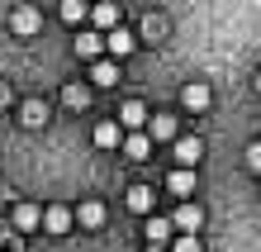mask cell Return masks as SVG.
<instances>
[{
    "mask_svg": "<svg viewBox=\"0 0 261 252\" xmlns=\"http://www.w3.org/2000/svg\"><path fill=\"white\" fill-rule=\"evenodd\" d=\"M119 124H124V129H133V133H143L147 124H152V114H147L143 100H124V105H119Z\"/></svg>",
    "mask_w": 261,
    "mask_h": 252,
    "instance_id": "cell-1",
    "label": "cell"
},
{
    "mask_svg": "<svg viewBox=\"0 0 261 252\" xmlns=\"http://www.w3.org/2000/svg\"><path fill=\"white\" fill-rule=\"evenodd\" d=\"M171 224H176L180 233H199V228H204V210H199L195 200H186V204H180V210L171 214Z\"/></svg>",
    "mask_w": 261,
    "mask_h": 252,
    "instance_id": "cell-2",
    "label": "cell"
},
{
    "mask_svg": "<svg viewBox=\"0 0 261 252\" xmlns=\"http://www.w3.org/2000/svg\"><path fill=\"white\" fill-rule=\"evenodd\" d=\"M180 105H186V109H195V114H199V109H209V105H214V90H209L204 81H190L186 90H180Z\"/></svg>",
    "mask_w": 261,
    "mask_h": 252,
    "instance_id": "cell-3",
    "label": "cell"
},
{
    "mask_svg": "<svg viewBox=\"0 0 261 252\" xmlns=\"http://www.w3.org/2000/svg\"><path fill=\"white\" fill-rule=\"evenodd\" d=\"M128 210L152 219V210H157V191H152V186H128Z\"/></svg>",
    "mask_w": 261,
    "mask_h": 252,
    "instance_id": "cell-4",
    "label": "cell"
},
{
    "mask_svg": "<svg viewBox=\"0 0 261 252\" xmlns=\"http://www.w3.org/2000/svg\"><path fill=\"white\" fill-rule=\"evenodd\" d=\"M38 24H43V14L34 5H19V10L10 14V29H14V34H38Z\"/></svg>",
    "mask_w": 261,
    "mask_h": 252,
    "instance_id": "cell-5",
    "label": "cell"
},
{
    "mask_svg": "<svg viewBox=\"0 0 261 252\" xmlns=\"http://www.w3.org/2000/svg\"><path fill=\"white\" fill-rule=\"evenodd\" d=\"M100 48H105V38L95 34V29H81V38H76V57H86L90 67L100 62Z\"/></svg>",
    "mask_w": 261,
    "mask_h": 252,
    "instance_id": "cell-6",
    "label": "cell"
},
{
    "mask_svg": "<svg viewBox=\"0 0 261 252\" xmlns=\"http://www.w3.org/2000/svg\"><path fill=\"white\" fill-rule=\"evenodd\" d=\"M71 210H67V204H48V210H43V228H48V233H67L71 228Z\"/></svg>",
    "mask_w": 261,
    "mask_h": 252,
    "instance_id": "cell-7",
    "label": "cell"
},
{
    "mask_svg": "<svg viewBox=\"0 0 261 252\" xmlns=\"http://www.w3.org/2000/svg\"><path fill=\"white\" fill-rule=\"evenodd\" d=\"M105 48H110V57L119 62V57H128V53L138 48V38L128 34V29H114V34H105Z\"/></svg>",
    "mask_w": 261,
    "mask_h": 252,
    "instance_id": "cell-8",
    "label": "cell"
},
{
    "mask_svg": "<svg viewBox=\"0 0 261 252\" xmlns=\"http://www.w3.org/2000/svg\"><path fill=\"white\" fill-rule=\"evenodd\" d=\"M199 157H204V143H199V138H176V162L186 171H195Z\"/></svg>",
    "mask_w": 261,
    "mask_h": 252,
    "instance_id": "cell-9",
    "label": "cell"
},
{
    "mask_svg": "<svg viewBox=\"0 0 261 252\" xmlns=\"http://www.w3.org/2000/svg\"><path fill=\"white\" fill-rule=\"evenodd\" d=\"M143 233H147V243H152V247H162L166 238H180V233H176V224H171V219H157V214H152V219H147V228H143Z\"/></svg>",
    "mask_w": 261,
    "mask_h": 252,
    "instance_id": "cell-10",
    "label": "cell"
},
{
    "mask_svg": "<svg viewBox=\"0 0 261 252\" xmlns=\"http://www.w3.org/2000/svg\"><path fill=\"white\" fill-rule=\"evenodd\" d=\"M90 19H95V29H105V34L124 29L119 24V5H110V0H105V5H90Z\"/></svg>",
    "mask_w": 261,
    "mask_h": 252,
    "instance_id": "cell-11",
    "label": "cell"
},
{
    "mask_svg": "<svg viewBox=\"0 0 261 252\" xmlns=\"http://www.w3.org/2000/svg\"><path fill=\"white\" fill-rule=\"evenodd\" d=\"M19 124L24 129H43V124H48V105L43 100H24L19 105Z\"/></svg>",
    "mask_w": 261,
    "mask_h": 252,
    "instance_id": "cell-12",
    "label": "cell"
},
{
    "mask_svg": "<svg viewBox=\"0 0 261 252\" xmlns=\"http://www.w3.org/2000/svg\"><path fill=\"white\" fill-rule=\"evenodd\" d=\"M90 81H95V86H119V62L114 57H100L95 67H90Z\"/></svg>",
    "mask_w": 261,
    "mask_h": 252,
    "instance_id": "cell-13",
    "label": "cell"
},
{
    "mask_svg": "<svg viewBox=\"0 0 261 252\" xmlns=\"http://www.w3.org/2000/svg\"><path fill=\"white\" fill-rule=\"evenodd\" d=\"M147 138H152V143H166V138H176V119H171V114H152Z\"/></svg>",
    "mask_w": 261,
    "mask_h": 252,
    "instance_id": "cell-14",
    "label": "cell"
},
{
    "mask_svg": "<svg viewBox=\"0 0 261 252\" xmlns=\"http://www.w3.org/2000/svg\"><path fill=\"white\" fill-rule=\"evenodd\" d=\"M76 224H81V228H100L105 224V204L100 200H86L81 210H76Z\"/></svg>",
    "mask_w": 261,
    "mask_h": 252,
    "instance_id": "cell-15",
    "label": "cell"
},
{
    "mask_svg": "<svg viewBox=\"0 0 261 252\" xmlns=\"http://www.w3.org/2000/svg\"><path fill=\"white\" fill-rule=\"evenodd\" d=\"M43 224V210H38V204H19V210H14V228H19V233H34Z\"/></svg>",
    "mask_w": 261,
    "mask_h": 252,
    "instance_id": "cell-16",
    "label": "cell"
},
{
    "mask_svg": "<svg viewBox=\"0 0 261 252\" xmlns=\"http://www.w3.org/2000/svg\"><path fill=\"white\" fill-rule=\"evenodd\" d=\"M166 191H171V195H190V191H195V171L176 167L171 176H166Z\"/></svg>",
    "mask_w": 261,
    "mask_h": 252,
    "instance_id": "cell-17",
    "label": "cell"
},
{
    "mask_svg": "<svg viewBox=\"0 0 261 252\" xmlns=\"http://www.w3.org/2000/svg\"><path fill=\"white\" fill-rule=\"evenodd\" d=\"M124 152L133 157V162H147V157H152V138H147V133H128Z\"/></svg>",
    "mask_w": 261,
    "mask_h": 252,
    "instance_id": "cell-18",
    "label": "cell"
},
{
    "mask_svg": "<svg viewBox=\"0 0 261 252\" xmlns=\"http://www.w3.org/2000/svg\"><path fill=\"white\" fill-rule=\"evenodd\" d=\"M119 143V124L114 119H100L95 124V148H114Z\"/></svg>",
    "mask_w": 261,
    "mask_h": 252,
    "instance_id": "cell-19",
    "label": "cell"
},
{
    "mask_svg": "<svg viewBox=\"0 0 261 252\" xmlns=\"http://www.w3.org/2000/svg\"><path fill=\"white\" fill-rule=\"evenodd\" d=\"M57 14H62L67 24H81L86 14H90V5H81V0H62V10H57Z\"/></svg>",
    "mask_w": 261,
    "mask_h": 252,
    "instance_id": "cell-20",
    "label": "cell"
},
{
    "mask_svg": "<svg viewBox=\"0 0 261 252\" xmlns=\"http://www.w3.org/2000/svg\"><path fill=\"white\" fill-rule=\"evenodd\" d=\"M62 100H67L71 109H86V105H90V90H86V86H76V81H71V86L62 90Z\"/></svg>",
    "mask_w": 261,
    "mask_h": 252,
    "instance_id": "cell-21",
    "label": "cell"
},
{
    "mask_svg": "<svg viewBox=\"0 0 261 252\" xmlns=\"http://www.w3.org/2000/svg\"><path fill=\"white\" fill-rule=\"evenodd\" d=\"M171 252H204V243H199V233H180Z\"/></svg>",
    "mask_w": 261,
    "mask_h": 252,
    "instance_id": "cell-22",
    "label": "cell"
},
{
    "mask_svg": "<svg viewBox=\"0 0 261 252\" xmlns=\"http://www.w3.org/2000/svg\"><path fill=\"white\" fill-rule=\"evenodd\" d=\"M247 167L261 176V143H252V148H247Z\"/></svg>",
    "mask_w": 261,
    "mask_h": 252,
    "instance_id": "cell-23",
    "label": "cell"
},
{
    "mask_svg": "<svg viewBox=\"0 0 261 252\" xmlns=\"http://www.w3.org/2000/svg\"><path fill=\"white\" fill-rule=\"evenodd\" d=\"M0 105H10V86L5 81H0Z\"/></svg>",
    "mask_w": 261,
    "mask_h": 252,
    "instance_id": "cell-24",
    "label": "cell"
},
{
    "mask_svg": "<svg viewBox=\"0 0 261 252\" xmlns=\"http://www.w3.org/2000/svg\"><path fill=\"white\" fill-rule=\"evenodd\" d=\"M252 86H256V96H261V72H256V81H252Z\"/></svg>",
    "mask_w": 261,
    "mask_h": 252,
    "instance_id": "cell-25",
    "label": "cell"
},
{
    "mask_svg": "<svg viewBox=\"0 0 261 252\" xmlns=\"http://www.w3.org/2000/svg\"><path fill=\"white\" fill-rule=\"evenodd\" d=\"M147 252H166V247H147Z\"/></svg>",
    "mask_w": 261,
    "mask_h": 252,
    "instance_id": "cell-26",
    "label": "cell"
}]
</instances>
